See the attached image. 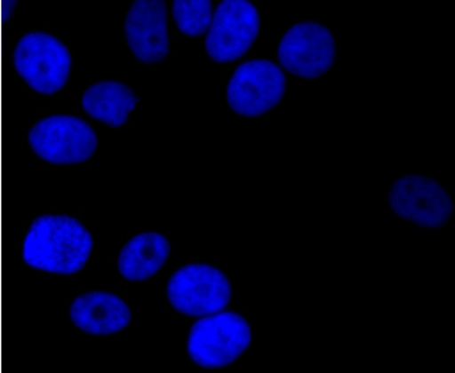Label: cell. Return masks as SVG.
I'll list each match as a JSON object with an SVG mask.
<instances>
[{
    "label": "cell",
    "instance_id": "7a4b0ae2",
    "mask_svg": "<svg viewBox=\"0 0 455 373\" xmlns=\"http://www.w3.org/2000/svg\"><path fill=\"white\" fill-rule=\"evenodd\" d=\"M13 67L22 81L36 93L54 96L68 85L73 69L68 47L56 36L33 31L17 43Z\"/></svg>",
    "mask_w": 455,
    "mask_h": 373
},
{
    "label": "cell",
    "instance_id": "7c38bea8",
    "mask_svg": "<svg viewBox=\"0 0 455 373\" xmlns=\"http://www.w3.org/2000/svg\"><path fill=\"white\" fill-rule=\"evenodd\" d=\"M139 99L127 85L103 81L92 85L82 98V107L92 118L111 128L127 123Z\"/></svg>",
    "mask_w": 455,
    "mask_h": 373
},
{
    "label": "cell",
    "instance_id": "8fae6325",
    "mask_svg": "<svg viewBox=\"0 0 455 373\" xmlns=\"http://www.w3.org/2000/svg\"><path fill=\"white\" fill-rule=\"evenodd\" d=\"M68 315L75 328L92 336L117 333L126 328L132 319L125 301L106 291L78 295L70 302Z\"/></svg>",
    "mask_w": 455,
    "mask_h": 373
},
{
    "label": "cell",
    "instance_id": "30bf717a",
    "mask_svg": "<svg viewBox=\"0 0 455 373\" xmlns=\"http://www.w3.org/2000/svg\"><path fill=\"white\" fill-rule=\"evenodd\" d=\"M124 30L130 50L142 64H160L168 57V15L163 0L134 3L128 12Z\"/></svg>",
    "mask_w": 455,
    "mask_h": 373
},
{
    "label": "cell",
    "instance_id": "9c48e42d",
    "mask_svg": "<svg viewBox=\"0 0 455 373\" xmlns=\"http://www.w3.org/2000/svg\"><path fill=\"white\" fill-rule=\"evenodd\" d=\"M282 67L290 74L307 80L325 75L336 59V43L323 25L303 22L291 28L278 48Z\"/></svg>",
    "mask_w": 455,
    "mask_h": 373
},
{
    "label": "cell",
    "instance_id": "6da1fadb",
    "mask_svg": "<svg viewBox=\"0 0 455 373\" xmlns=\"http://www.w3.org/2000/svg\"><path fill=\"white\" fill-rule=\"evenodd\" d=\"M94 239L86 226L74 216L44 213L28 226L20 257L30 269L57 276H72L88 264Z\"/></svg>",
    "mask_w": 455,
    "mask_h": 373
},
{
    "label": "cell",
    "instance_id": "277c9868",
    "mask_svg": "<svg viewBox=\"0 0 455 373\" xmlns=\"http://www.w3.org/2000/svg\"><path fill=\"white\" fill-rule=\"evenodd\" d=\"M251 338V327L242 315L223 312L194 324L188 352L202 367L222 368L235 361L250 346Z\"/></svg>",
    "mask_w": 455,
    "mask_h": 373
},
{
    "label": "cell",
    "instance_id": "3957f363",
    "mask_svg": "<svg viewBox=\"0 0 455 373\" xmlns=\"http://www.w3.org/2000/svg\"><path fill=\"white\" fill-rule=\"evenodd\" d=\"M28 143L43 162L55 166L82 164L95 155L99 138L84 119L65 114L37 121L28 133Z\"/></svg>",
    "mask_w": 455,
    "mask_h": 373
},
{
    "label": "cell",
    "instance_id": "5bb4252c",
    "mask_svg": "<svg viewBox=\"0 0 455 373\" xmlns=\"http://www.w3.org/2000/svg\"><path fill=\"white\" fill-rule=\"evenodd\" d=\"M174 20L180 31L189 37H200L210 28L212 6L210 0L174 2Z\"/></svg>",
    "mask_w": 455,
    "mask_h": 373
},
{
    "label": "cell",
    "instance_id": "5b68a950",
    "mask_svg": "<svg viewBox=\"0 0 455 373\" xmlns=\"http://www.w3.org/2000/svg\"><path fill=\"white\" fill-rule=\"evenodd\" d=\"M231 285L220 269L191 264L178 270L167 286L172 306L189 316H203L225 308L231 298Z\"/></svg>",
    "mask_w": 455,
    "mask_h": 373
},
{
    "label": "cell",
    "instance_id": "4fadbf2b",
    "mask_svg": "<svg viewBox=\"0 0 455 373\" xmlns=\"http://www.w3.org/2000/svg\"><path fill=\"white\" fill-rule=\"evenodd\" d=\"M170 253L171 245L164 235L159 233L140 234L123 248L118 268L128 281H145L161 270Z\"/></svg>",
    "mask_w": 455,
    "mask_h": 373
},
{
    "label": "cell",
    "instance_id": "52a82bcc",
    "mask_svg": "<svg viewBox=\"0 0 455 373\" xmlns=\"http://www.w3.org/2000/svg\"><path fill=\"white\" fill-rule=\"evenodd\" d=\"M260 28L256 7L245 0H226L215 11L205 41L214 62L232 63L243 57L255 43Z\"/></svg>",
    "mask_w": 455,
    "mask_h": 373
},
{
    "label": "cell",
    "instance_id": "8992f818",
    "mask_svg": "<svg viewBox=\"0 0 455 373\" xmlns=\"http://www.w3.org/2000/svg\"><path fill=\"white\" fill-rule=\"evenodd\" d=\"M388 204L396 216L424 229L444 226L454 211L449 193L435 179L421 175L396 179L388 194Z\"/></svg>",
    "mask_w": 455,
    "mask_h": 373
},
{
    "label": "cell",
    "instance_id": "9a60e30c",
    "mask_svg": "<svg viewBox=\"0 0 455 373\" xmlns=\"http://www.w3.org/2000/svg\"><path fill=\"white\" fill-rule=\"evenodd\" d=\"M19 3L15 2V0H9L6 4L3 7L4 16L10 19L12 17L14 12L17 9Z\"/></svg>",
    "mask_w": 455,
    "mask_h": 373
},
{
    "label": "cell",
    "instance_id": "ba28073f",
    "mask_svg": "<svg viewBox=\"0 0 455 373\" xmlns=\"http://www.w3.org/2000/svg\"><path fill=\"white\" fill-rule=\"evenodd\" d=\"M286 87L283 71L274 63L256 60L242 64L228 86V102L237 115L259 117L282 100Z\"/></svg>",
    "mask_w": 455,
    "mask_h": 373
}]
</instances>
